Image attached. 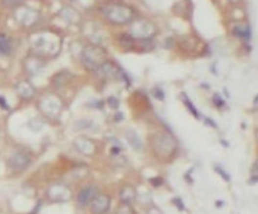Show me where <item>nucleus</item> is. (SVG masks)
<instances>
[{"instance_id":"nucleus-1","label":"nucleus","mask_w":258,"mask_h":214,"mask_svg":"<svg viewBox=\"0 0 258 214\" xmlns=\"http://www.w3.org/2000/svg\"><path fill=\"white\" fill-rule=\"evenodd\" d=\"M152 151L160 160H170L177 154L178 142L177 139L167 133H156L150 138Z\"/></svg>"},{"instance_id":"nucleus-2","label":"nucleus","mask_w":258,"mask_h":214,"mask_svg":"<svg viewBox=\"0 0 258 214\" xmlns=\"http://www.w3.org/2000/svg\"><path fill=\"white\" fill-rule=\"evenodd\" d=\"M101 13L104 14V17L113 24H129L136 19V13L131 7L126 4H121V3H107L101 7Z\"/></svg>"},{"instance_id":"nucleus-3","label":"nucleus","mask_w":258,"mask_h":214,"mask_svg":"<svg viewBox=\"0 0 258 214\" xmlns=\"http://www.w3.org/2000/svg\"><path fill=\"white\" fill-rule=\"evenodd\" d=\"M107 61V51L98 45H87L82 51V64L90 69L95 71Z\"/></svg>"},{"instance_id":"nucleus-4","label":"nucleus","mask_w":258,"mask_h":214,"mask_svg":"<svg viewBox=\"0 0 258 214\" xmlns=\"http://www.w3.org/2000/svg\"><path fill=\"white\" fill-rule=\"evenodd\" d=\"M129 28V35L134 40H139V41H145V40H150L156 34V26L149 20H134Z\"/></svg>"},{"instance_id":"nucleus-5","label":"nucleus","mask_w":258,"mask_h":214,"mask_svg":"<svg viewBox=\"0 0 258 214\" xmlns=\"http://www.w3.org/2000/svg\"><path fill=\"white\" fill-rule=\"evenodd\" d=\"M40 110L48 118H58L62 113V102L53 95H47L40 100Z\"/></svg>"},{"instance_id":"nucleus-6","label":"nucleus","mask_w":258,"mask_h":214,"mask_svg":"<svg viewBox=\"0 0 258 214\" xmlns=\"http://www.w3.org/2000/svg\"><path fill=\"white\" fill-rule=\"evenodd\" d=\"M31 163V157L27 151H13L7 160V166L13 172H21L27 169Z\"/></svg>"},{"instance_id":"nucleus-7","label":"nucleus","mask_w":258,"mask_h":214,"mask_svg":"<svg viewBox=\"0 0 258 214\" xmlns=\"http://www.w3.org/2000/svg\"><path fill=\"white\" fill-rule=\"evenodd\" d=\"M110 206H111L110 194H97L90 203V212L92 214H105L110 210Z\"/></svg>"},{"instance_id":"nucleus-8","label":"nucleus","mask_w":258,"mask_h":214,"mask_svg":"<svg viewBox=\"0 0 258 214\" xmlns=\"http://www.w3.org/2000/svg\"><path fill=\"white\" fill-rule=\"evenodd\" d=\"M98 194V187L95 185H89L83 187L80 192L76 196V202L80 206H89L94 200V197Z\"/></svg>"},{"instance_id":"nucleus-9","label":"nucleus","mask_w":258,"mask_h":214,"mask_svg":"<svg viewBox=\"0 0 258 214\" xmlns=\"http://www.w3.org/2000/svg\"><path fill=\"white\" fill-rule=\"evenodd\" d=\"M48 196L55 202H66L70 197V190L65 185H52L48 190Z\"/></svg>"},{"instance_id":"nucleus-10","label":"nucleus","mask_w":258,"mask_h":214,"mask_svg":"<svg viewBox=\"0 0 258 214\" xmlns=\"http://www.w3.org/2000/svg\"><path fill=\"white\" fill-rule=\"evenodd\" d=\"M95 72H97V75L101 76L104 79H117L118 75H122V72L118 74V66H115L110 61H105L101 66H98L95 69Z\"/></svg>"},{"instance_id":"nucleus-11","label":"nucleus","mask_w":258,"mask_h":214,"mask_svg":"<svg viewBox=\"0 0 258 214\" xmlns=\"http://www.w3.org/2000/svg\"><path fill=\"white\" fill-rule=\"evenodd\" d=\"M16 92L23 100H31L35 96V87L28 80H21L16 85Z\"/></svg>"},{"instance_id":"nucleus-12","label":"nucleus","mask_w":258,"mask_h":214,"mask_svg":"<svg viewBox=\"0 0 258 214\" xmlns=\"http://www.w3.org/2000/svg\"><path fill=\"white\" fill-rule=\"evenodd\" d=\"M74 145H76V148L80 151L82 154H86V155H93L94 152H95V147H94L93 141L89 138H77L74 141Z\"/></svg>"},{"instance_id":"nucleus-13","label":"nucleus","mask_w":258,"mask_h":214,"mask_svg":"<svg viewBox=\"0 0 258 214\" xmlns=\"http://www.w3.org/2000/svg\"><path fill=\"white\" fill-rule=\"evenodd\" d=\"M119 199H121L122 204H129L131 206L136 200V190L131 185H126L119 190Z\"/></svg>"},{"instance_id":"nucleus-14","label":"nucleus","mask_w":258,"mask_h":214,"mask_svg":"<svg viewBox=\"0 0 258 214\" xmlns=\"http://www.w3.org/2000/svg\"><path fill=\"white\" fill-rule=\"evenodd\" d=\"M42 66H44V62L38 56H30L28 59H25V68L31 75H35L37 72H40Z\"/></svg>"},{"instance_id":"nucleus-15","label":"nucleus","mask_w":258,"mask_h":214,"mask_svg":"<svg viewBox=\"0 0 258 214\" xmlns=\"http://www.w3.org/2000/svg\"><path fill=\"white\" fill-rule=\"evenodd\" d=\"M125 137L128 139L129 145H131L135 151L142 150V141H141V137L138 135V133H136L135 130H128V131L125 133Z\"/></svg>"},{"instance_id":"nucleus-16","label":"nucleus","mask_w":258,"mask_h":214,"mask_svg":"<svg viewBox=\"0 0 258 214\" xmlns=\"http://www.w3.org/2000/svg\"><path fill=\"white\" fill-rule=\"evenodd\" d=\"M69 79H70V76L68 75V72H59V74L53 76L52 83H53L55 87H61V86L66 85L69 82Z\"/></svg>"},{"instance_id":"nucleus-17","label":"nucleus","mask_w":258,"mask_h":214,"mask_svg":"<svg viewBox=\"0 0 258 214\" xmlns=\"http://www.w3.org/2000/svg\"><path fill=\"white\" fill-rule=\"evenodd\" d=\"M11 53V43L6 34H0V54L9 55Z\"/></svg>"},{"instance_id":"nucleus-18","label":"nucleus","mask_w":258,"mask_h":214,"mask_svg":"<svg viewBox=\"0 0 258 214\" xmlns=\"http://www.w3.org/2000/svg\"><path fill=\"white\" fill-rule=\"evenodd\" d=\"M233 32H235V35H236V37L241 38V40H246V41L250 40V35H251L250 28H248V27H243V26H238V27H236V28L233 30Z\"/></svg>"},{"instance_id":"nucleus-19","label":"nucleus","mask_w":258,"mask_h":214,"mask_svg":"<svg viewBox=\"0 0 258 214\" xmlns=\"http://www.w3.org/2000/svg\"><path fill=\"white\" fill-rule=\"evenodd\" d=\"M119 44L124 47L125 50H132L135 47V40L129 35V34H124V35H121Z\"/></svg>"},{"instance_id":"nucleus-20","label":"nucleus","mask_w":258,"mask_h":214,"mask_svg":"<svg viewBox=\"0 0 258 214\" xmlns=\"http://www.w3.org/2000/svg\"><path fill=\"white\" fill-rule=\"evenodd\" d=\"M181 96H183V100H184V103H186L187 107H188V110H189V111H191V113H192V114H194V116H195L196 118H199V113H198V110H196L195 107L192 106V103H191V100H189V99L187 97L186 93H183Z\"/></svg>"},{"instance_id":"nucleus-21","label":"nucleus","mask_w":258,"mask_h":214,"mask_svg":"<svg viewBox=\"0 0 258 214\" xmlns=\"http://www.w3.org/2000/svg\"><path fill=\"white\" fill-rule=\"evenodd\" d=\"M115 214H135L134 210H132V207L129 206V204H122L118 210H117V213Z\"/></svg>"},{"instance_id":"nucleus-22","label":"nucleus","mask_w":258,"mask_h":214,"mask_svg":"<svg viewBox=\"0 0 258 214\" xmlns=\"http://www.w3.org/2000/svg\"><path fill=\"white\" fill-rule=\"evenodd\" d=\"M1 3L6 6V7H17L23 3V0H1Z\"/></svg>"},{"instance_id":"nucleus-23","label":"nucleus","mask_w":258,"mask_h":214,"mask_svg":"<svg viewBox=\"0 0 258 214\" xmlns=\"http://www.w3.org/2000/svg\"><path fill=\"white\" fill-rule=\"evenodd\" d=\"M153 92L156 93V97H157L159 100H164V93H163V90H160L159 87H155Z\"/></svg>"},{"instance_id":"nucleus-24","label":"nucleus","mask_w":258,"mask_h":214,"mask_svg":"<svg viewBox=\"0 0 258 214\" xmlns=\"http://www.w3.org/2000/svg\"><path fill=\"white\" fill-rule=\"evenodd\" d=\"M150 182L155 185V187H159V186H162V183H163V179H162V178H157V179H152Z\"/></svg>"},{"instance_id":"nucleus-25","label":"nucleus","mask_w":258,"mask_h":214,"mask_svg":"<svg viewBox=\"0 0 258 214\" xmlns=\"http://www.w3.org/2000/svg\"><path fill=\"white\" fill-rule=\"evenodd\" d=\"M108 103L111 105L113 108H117V107H118V100H115L114 97H110V99H108Z\"/></svg>"},{"instance_id":"nucleus-26","label":"nucleus","mask_w":258,"mask_h":214,"mask_svg":"<svg viewBox=\"0 0 258 214\" xmlns=\"http://www.w3.org/2000/svg\"><path fill=\"white\" fill-rule=\"evenodd\" d=\"M147 214H162V213H160V212H159V210H157L156 207H152V209L149 210V213H147Z\"/></svg>"},{"instance_id":"nucleus-27","label":"nucleus","mask_w":258,"mask_h":214,"mask_svg":"<svg viewBox=\"0 0 258 214\" xmlns=\"http://www.w3.org/2000/svg\"><path fill=\"white\" fill-rule=\"evenodd\" d=\"M174 203H176L177 206L180 207V210H184V204L180 203V199H176V200H174Z\"/></svg>"},{"instance_id":"nucleus-28","label":"nucleus","mask_w":258,"mask_h":214,"mask_svg":"<svg viewBox=\"0 0 258 214\" xmlns=\"http://www.w3.org/2000/svg\"><path fill=\"white\" fill-rule=\"evenodd\" d=\"M0 105L3 106V108H6V110L9 108V106H7V103H6V102H4V100L1 99V97H0Z\"/></svg>"}]
</instances>
